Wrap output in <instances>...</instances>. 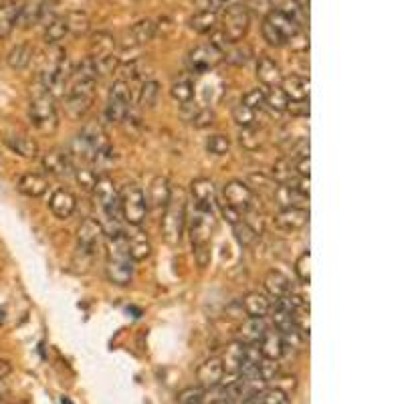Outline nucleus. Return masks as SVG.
I'll use <instances>...</instances> for the list:
<instances>
[{
    "label": "nucleus",
    "instance_id": "obj_26",
    "mask_svg": "<svg viewBox=\"0 0 404 404\" xmlns=\"http://www.w3.org/2000/svg\"><path fill=\"white\" fill-rule=\"evenodd\" d=\"M156 36V23L150 21V19H143V21H138L130 29L128 33V41L123 43V49L128 47H143L148 45L152 39Z\"/></svg>",
    "mask_w": 404,
    "mask_h": 404
},
{
    "label": "nucleus",
    "instance_id": "obj_22",
    "mask_svg": "<svg viewBox=\"0 0 404 404\" xmlns=\"http://www.w3.org/2000/svg\"><path fill=\"white\" fill-rule=\"evenodd\" d=\"M257 79L263 87H277L283 81V73H281V67L279 63L267 55H263L257 61Z\"/></svg>",
    "mask_w": 404,
    "mask_h": 404
},
{
    "label": "nucleus",
    "instance_id": "obj_23",
    "mask_svg": "<svg viewBox=\"0 0 404 404\" xmlns=\"http://www.w3.org/2000/svg\"><path fill=\"white\" fill-rule=\"evenodd\" d=\"M259 352L267 360H279L286 354V344H283V335L277 332L275 328H267L263 338L259 340Z\"/></svg>",
    "mask_w": 404,
    "mask_h": 404
},
{
    "label": "nucleus",
    "instance_id": "obj_9",
    "mask_svg": "<svg viewBox=\"0 0 404 404\" xmlns=\"http://www.w3.org/2000/svg\"><path fill=\"white\" fill-rule=\"evenodd\" d=\"M249 26L251 14L247 11V6L245 4H237V6L225 11V16H223V33L221 35L225 36L226 43H238V41H243L247 36Z\"/></svg>",
    "mask_w": 404,
    "mask_h": 404
},
{
    "label": "nucleus",
    "instance_id": "obj_44",
    "mask_svg": "<svg viewBox=\"0 0 404 404\" xmlns=\"http://www.w3.org/2000/svg\"><path fill=\"white\" fill-rule=\"evenodd\" d=\"M265 106L269 107L271 111L283 113V111H287V106H289V97L283 94V89L279 85L277 87H267L265 89Z\"/></svg>",
    "mask_w": 404,
    "mask_h": 404
},
{
    "label": "nucleus",
    "instance_id": "obj_21",
    "mask_svg": "<svg viewBox=\"0 0 404 404\" xmlns=\"http://www.w3.org/2000/svg\"><path fill=\"white\" fill-rule=\"evenodd\" d=\"M223 362L221 358H208L204 364H201V368L196 372V378H198V386H202L204 390L213 388V386H218L221 380H223Z\"/></svg>",
    "mask_w": 404,
    "mask_h": 404
},
{
    "label": "nucleus",
    "instance_id": "obj_13",
    "mask_svg": "<svg viewBox=\"0 0 404 404\" xmlns=\"http://www.w3.org/2000/svg\"><path fill=\"white\" fill-rule=\"evenodd\" d=\"M214 221L213 211H202L196 208V213L191 218V241L192 247H202V245H211V238H213Z\"/></svg>",
    "mask_w": 404,
    "mask_h": 404
},
{
    "label": "nucleus",
    "instance_id": "obj_10",
    "mask_svg": "<svg viewBox=\"0 0 404 404\" xmlns=\"http://www.w3.org/2000/svg\"><path fill=\"white\" fill-rule=\"evenodd\" d=\"M106 231L103 225L97 218H85L84 223L77 228V253L81 257H94L97 251V245L103 241Z\"/></svg>",
    "mask_w": 404,
    "mask_h": 404
},
{
    "label": "nucleus",
    "instance_id": "obj_2",
    "mask_svg": "<svg viewBox=\"0 0 404 404\" xmlns=\"http://www.w3.org/2000/svg\"><path fill=\"white\" fill-rule=\"evenodd\" d=\"M298 33H301V23L279 9L269 11L263 19L261 35L271 47H286Z\"/></svg>",
    "mask_w": 404,
    "mask_h": 404
},
{
    "label": "nucleus",
    "instance_id": "obj_29",
    "mask_svg": "<svg viewBox=\"0 0 404 404\" xmlns=\"http://www.w3.org/2000/svg\"><path fill=\"white\" fill-rule=\"evenodd\" d=\"M245 350H247V344H243L241 340L231 342V344L226 345L223 356H221L225 374H238V370L243 366V362H245Z\"/></svg>",
    "mask_w": 404,
    "mask_h": 404
},
{
    "label": "nucleus",
    "instance_id": "obj_35",
    "mask_svg": "<svg viewBox=\"0 0 404 404\" xmlns=\"http://www.w3.org/2000/svg\"><path fill=\"white\" fill-rule=\"evenodd\" d=\"M273 201L281 208H291V206H301L303 202H309L308 196H301L291 184H277L273 191ZM305 208V206H301Z\"/></svg>",
    "mask_w": 404,
    "mask_h": 404
},
{
    "label": "nucleus",
    "instance_id": "obj_49",
    "mask_svg": "<svg viewBox=\"0 0 404 404\" xmlns=\"http://www.w3.org/2000/svg\"><path fill=\"white\" fill-rule=\"evenodd\" d=\"M259 400H261V404H291L289 393H286V390L279 388V386L263 388L261 393H259Z\"/></svg>",
    "mask_w": 404,
    "mask_h": 404
},
{
    "label": "nucleus",
    "instance_id": "obj_46",
    "mask_svg": "<svg viewBox=\"0 0 404 404\" xmlns=\"http://www.w3.org/2000/svg\"><path fill=\"white\" fill-rule=\"evenodd\" d=\"M233 231H235V237H237L238 245H243V247H251V245L259 238V231L251 225L249 221H245V218H241L238 223H235V225H233Z\"/></svg>",
    "mask_w": 404,
    "mask_h": 404
},
{
    "label": "nucleus",
    "instance_id": "obj_14",
    "mask_svg": "<svg viewBox=\"0 0 404 404\" xmlns=\"http://www.w3.org/2000/svg\"><path fill=\"white\" fill-rule=\"evenodd\" d=\"M309 223V211L301 206H291V208H281L275 214V226L286 231V233H296L301 231Z\"/></svg>",
    "mask_w": 404,
    "mask_h": 404
},
{
    "label": "nucleus",
    "instance_id": "obj_42",
    "mask_svg": "<svg viewBox=\"0 0 404 404\" xmlns=\"http://www.w3.org/2000/svg\"><path fill=\"white\" fill-rule=\"evenodd\" d=\"M170 96L180 106L192 101V97H194V84L191 81V77H180V79H176L172 84V87H170Z\"/></svg>",
    "mask_w": 404,
    "mask_h": 404
},
{
    "label": "nucleus",
    "instance_id": "obj_40",
    "mask_svg": "<svg viewBox=\"0 0 404 404\" xmlns=\"http://www.w3.org/2000/svg\"><path fill=\"white\" fill-rule=\"evenodd\" d=\"M116 55V39L106 31H99L91 36V59H101Z\"/></svg>",
    "mask_w": 404,
    "mask_h": 404
},
{
    "label": "nucleus",
    "instance_id": "obj_28",
    "mask_svg": "<svg viewBox=\"0 0 404 404\" xmlns=\"http://www.w3.org/2000/svg\"><path fill=\"white\" fill-rule=\"evenodd\" d=\"M263 286H265V291H267L275 301H277V299H283L286 296H289V293L293 291L289 277L281 273V271H277V269L267 271L265 279H263Z\"/></svg>",
    "mask_w": 404,
    "mask_h": 404
},
{
    "label": "nucleus",
    "instance_id": "obj_25",
    "mask_svg": "<svg viewBox=\"0 0 404 404\" xmlns=\"http://www.w3.org/2000/svg\"><path fill=\"white\" fill-rule=\"evenodd\" d=\"M67 156L71 158L73 168L75 166H89L94 164V158H96V150L91 148V143L87 142L81 136H75L69 148H67Z\"/></svg>",
    "mask_w": 404,
    "mask_h": 404
},
{
    "label": "nucleus",
    "instance_id": "obj_56",
    "mask_svg": "<svg viewBox=\"0 0 404 404\" xmlns=\"http://www.w3.org/2000/svg\"><path fill=\"white\" fill-rule=\"evenodd\" d=\"M237 4H243V0H206V4L202 6V9H206V11H228V9H233V6H237Z\"/></svg>",
    "mask_w": 404,
    "mask_h": 404
},
{
    "label": "nucleus",
    "instance_id": "obj_7",
    "mask_svg": "<svg viewBox=\"0 0 404 404\" xmlns=\"http://www.w3.org/2000/svg\"><path fill=\"white\" fill-rule=\"evenodd\" d=\"M131 106V91L130 84L126 79H118L116 84L109 87L106 106V119L109 123H123L130 116Z\"/></svg>",
    "mask_w": 404,
    "mask_h": 404
},
{
    "label": "nucleus",
    "instance_id": "obj_62",
    "mask_svg": "<svg viewBox=\"0 0 404 404\" xmlns=\"http://www.w3.org/2000/svg\"><path fill=\"white\" fill-rule=\"evenodd\" d=\"M12 372V364L9 360H0V380H4Z\"/></svg>",
    "mask_w": 404,
    "mask_h": 404
},
{
    "label": "nucleus",
    "instance_id": "obj_39",
    "mask_svg": "<svg viewBox=\"0 0 404 404\" xmlns=\"http://www.w3.org/2000/svg\"><path fill=\"white\" fill-rule=\"evenodd\" d=\"M33 55H35V49L31 47L29 43H21V45H16V47H12L9 51L6 63H9V67L14 69V71H23V69H26L31 65Z\"/></svg>",
    "mask_w": 404,
    "mask_h": 404
},
{
    "label": "nucleus",
    "instance_id": "obj_48",
    "mask_svg": "<svg viewBox=\"0 0 404 404\" xmlns=\"http://www.w3.org/2000/svg\"><path fill=\"white\" fill-rule=\"evenodd\" d=\"M206 152L213 156H226L231 152V138L225 133H214L206 140Z\"/></svg>",
    "mask_w": 404,
    "mask_h": 404
},
{
    "label": "nucleus",
    "instance_id": "obj_6",
    "mask_svg": "<svg viewBox=\"0 0 404 404\" xmlns=\"http://www.w3.org/2000/svg\"><path fill=\"white\" fill-rule=\"evenodd\" d=\"M96 81L69 79V87L65 94V109L73 119H81L89 111L96 97Z\"/></svg>",
    "mask_w": 404,
    "mask_h": 404
},
{
    "label": "nucleus",
    "instance_id": "obj_60",
    "mask_svg": "<svg viewBox=\"0 0 404 404\" xmlns=\"http://www.w3.org/2000/svg\"><path fill=\"white\" fill-rule=\"evenodd\" d=\"M221 213H223V216H225V218L228 221V223H231V225L238 223V221H241V216H243V214L238 213V211L231 208V206H228V204H225V202L221 204Z\"/></svg>",
    "mask_w": 404,
    "mask_h": 404
},
{
    "label": "nucleus",
    "instance_id": "obj_52",
    "mask_svg": "<svg viewBox=\"0 0 404 404\" xmlns=\"http://www.w3.org/2000/svg\"><path fill=\"white\" fill-rule=\"evenodd\" d=\"M204 394L206 390L202 386H188L178 394L176 404H204Z\"/></svg>",
    "mask_w": 404,
    "mask_h": 404
},
{
    "label": "nucleus",
    "instance_id": "obj_38",
    "mask_svg": "<svg viewBox=\"0 0 404 404\" xmlns=\"http://www.w3.org/2000/svg\"><path fill=\"white\" fill-rule=\"evenodd\" d=\"M269 325L265 323V318H247L241 325V342L243 344H259L263 333Z\"/></svg>",
    "mask_w": 404,
    "mask_h": 404
},
{
    "label": "nucleus",
    "instance_id": "obj_54",
    "mask_svg": "<svg viewBox=\"0 0 404 404\" xmlns=\"http://www.w3.org/2000/svg\"><path fill=\"white\" fill-rule=\"evenodd\" d=\"M241 103L251 107V109H255V111L261 109V107H265V89H263V87H253V89H249V91L243 96Z\"/></svg>",
    "mask_w": 404,
    "mask_h": 404
},
{
    "label": "nucleus",
    "instance_id": "obj_33",
    "mask_svg": "<svg viewBox=\"0 0 404 404\" xmlns=\"http://www.w3.org/2000/svg\"><path fill=\"white\" fill-rule=\"evenodd\" d=\"M269 318H271V323H273L271 328H275L281 335H286V333L296 330V323H293V311L289 308H286L283 303H279V301L271 303Z\"/></svg>",
    "mask_w": 404,
    "mask_h": 404
},
{
    "label": "nucleus",
    "instance_id": "obj_47",
    "mask_svg": "<svg viewBox=\"0 0 404 404\" xmlns=\"http://www.w3.org/2000/svg\"><path fill=\"white\" fill-rule=\"evenodd\" d=\"M233 121L237 123L238 128H251V126L257 123V111L238 103V106L233 107Z\"/></svg>",
    "mask_w": 404,
    "mask_h": 404
},
{
    "label": "nucleus",
    "instance_id": "obj_37",
    "mask_svg": "<svg viewBox=\"0 0 404 404\" xmlns=\"http://www.w3.org/2000/svg\"><path fill=\"white\" fill-rule=\"evenodd\" d=\"M238 142H241V146L245 150L255 152V150L263 148L265 142H267V131L263 130L259 123H255L251 128H241V131H238Z\"/></svg>",
    "mask_w": 404,
    "mask_h": 404
},
{
    "label": "nucleus",
    "instance_id": "obj_51",
    "mask_svg": "<svg viewBox=\"0 0 404 404\" xmlns=\"http://www.w3.org/2000/svg\"><path fill=\"white\" fill-rule=\"evenodd\" d=\"M273 180L277 184H291V176H293V170H291V162L283 158V160H277L273 164Z\"/></svg>",
    "mask_w": 404,
    "mask_h": 404
},
{
    "label": "nucleus",
    "instance_id": "obj_11",
    "mask_svg": "<svg viewBox=\"0 0 404 404\" xmlns=\"http://www.w3.org/2000/svg\"><path fill=\"white\" fill-rule=\"evenodd\" d=\"M223 198H225V204H228L231 208H235L241 214H247L255 206V192L243 180L226 182L223 188Z\"/></svg>",
    "mask_w": 404,
    "mask_h": 404
},
{
    "label": "nucleus",
    "instance_id": "obj_53",
    "mask_svg": "<svg viewBox=\"0 0 404 404\" xmlns=\"http://www.w3.org/2000/svg\"><path fill=\"white\" fill-rule=\"evenodd\" d=\"M73 174H75V178L77 182L84 186L85 191H94V186H96V180H97V174L91 170L89 166H75L73 168Z\"/></svg>",
    "mask_w": 404,
    "mask_h": 404
},
{
    "label": "nucleus",
    "instance_id": "obj_30",
    "mask_svg": "<svg viewBox=\"0 0 404 404\" xmlns=\"http://www.w3.org/2000/svg\"><path fill=\"white\" fill-rule=\"evenodd\" d=\"M16 188H19L21 194L29 196V198H39V196H43V194L47 192L49 182L43 174H36V172H26V174H23V176L19 178Z\"/></svg>",
    "mask_w": 404,
    "mask_h": 404
},
{
    "label": "nucleus",
    "instance_id": "obj_61",
    "mask_svg": "<svg viewBox=\"0 0 404 404\" xmlns=\"http://www.w3.org/2000/svg\"><path fill=\"white\" fill-rule=\"evenodd\" d=\"M289 154L293 156L296 160H299V158H308V156H309V140H301L298 146H293V150H291Z\"/></svg>",
    "mask_w": 404,
    "mask_h": 404
},
{
    "label": "nucleus",
    "instance_id": "obj_18",
    "mask_svg": "<svg viewBox=\"0 0 404 404\" xmlns=\"http://www.w3.org/2000/svg\"><path fill=\"white\" fill-rule=\"evenodd\" d=\"M53 0H24L23 11L19 16V23L23 29H31L39 24L45 16H47L49 9H51Z\"/></svg>",
    "mask_w": 404,
    "mask_h": 404
},
{
    "label": "nucleus",
    "instance_id": "obj_8",
    "mask_svg": "<svg viewBox=\"0 0 404 404\" xmlns=\"http://www.w3.org/2000/svg\"><path fill=\"white\" fill-rule=\"evenodd\" d=\"M94 196L96 202L101 206V211L111 223H118L121 218V211H119V188L113 182L111 176H97L96 186H94Z\"/></svg>",
    "mask_w": 404,
    "mask_h": 404
},
{
    "label": "nucleus",
    "instance_id": "obj_63",
    "mask_svg": "<svg viewBox=\"0 0 404 404\" xmlns=\"http://www.w3.org/2000/svg\"><path fill=\"white\" fill-rule=\"evenodd\" d=\"M6 393H9V386L4 384V380H0V400L6 396Z\"/></svg>",
    "mask_w": 404,
    "mask_h": 404
},
{
    "label": "nucleus",
    "instance_id": "obj_19",
    "mask_svg": "<svg viewBox=\"0 0 404 404\" xmlns=\"http://www.w3.org/2000/svg\"><path fill=\"white\" fill-rule=\"evenodd\" d=\"M172 196V186L170 182L164 176H156L152 182H150V188H148V208H154V211H164L166 208L168 201Z\"/></svg>",
    "mask_w": 404,
    "mask_h": 404
},
{
    "label": "nucleus",
    "instance_id": "obj_55",
    "mask_svg": "<svg viewBox=\"0 0 404 404\" xmlns=\"http://www.w3.org/2000/svg\"><path fill=\"white\" fill-rule=\"evenodd\" d=\"M191 123L194 128H198V130L211 128L214 123V113L211 109H202V107H198V111H196V116L192 118Z\"/></svg>",
    "mask_w": 404,
    "mask_h": 404
},
{
    "label": "nucleus",
    "instance_id": "obj_50",
    "mask_svg": "<svg viewBox=\"0 0 404 404\" xmlns=\"http://www.w3.org/2000/svg\"><path fill=\"white\" fill-rule=\"evenodd\" d=\"M296 273L299 281L309 286L311 283V251H303L296 261Z\"/></svg>",
    "mask_w": 404,
    "mask_h": 404
},
{
    "label": "nucleus",
    "instance_id": "obj_57",
    "mask_svg": "<svg viewBox=\"0 0 404 404\" xmlns=\"http://www.w3.org/2000/svg\"><path fill=\"white\" fill-rule=\"evenodd\" d=\"M287 111L296 118H309V99H301V101H289Z\"/></svg>",
    "mask_w": 404,
    "mask_h": 404
},
{
    "label": "nucleus",
    "instance_id": "obj_59",
    "mask_svg": "<svg viewBox=\"0 0 404 404\" xmlns=\"http://www.w3.org/2000/svg\"><path fill=\"white\" fill-rule=\"evenodd\" d=\"M211 245H202V247H194V257H196V263L198 267H206L208 261H211Z\"/></svg>",
    "mask_w": 404,
    "mask_h": 404
},
{
    "label": "nucleus",
    "instance_id": "obj_27",
    "mask_svg": "<svg viewBox=\"0 0 404 404\" xmlns=\"http://www.w3.org/2000/svg\"><path fill=\"white\" fill-rule=\"evenodd\" d=\"M241 308L247 313V318H267L271 309V299L261 291H249L241 301Z\"/></svg>",
    "mask_w": 404,
    "mask_h": 404
},
{
    "label": "nucleus",
    "instance_id": "obj_20",
    "mask_svg": "<svg viewBox=\"0 0 404 404\" xmlns=\"http://www.w3.org/2000/svg\"><path fill=\"white\" fill-rule=\"evenodd\" d=\"M23 4L21 0H0V39L11 35L12 29L19 23Z\"/></svg>",
    "mask_w": 404,
    "mask_h": 404
},
{
    "label": "nucleus",
    "instance_id": "obj_15",
    "mask_svg": "<svg viewBox=\"0 0 404 404\" xmlns=\"http://www.w3.org/2000/svg\"><path fill=\"white\" fill-rule=\"evenodd\" d=\"M41 164L51 176H57V178H65V176H71L73 174L71 158L67 156V152H61V150L45 152L43 158H41Z\"/></svg>",
    "mask_w": 404,
    "mask_h": 404
},
{
    "label": "nucleus",
    "instance_id": "obj_31",
    "mask_svg": "<svg viewBox=\"0 0 404 404\" xmlns=\"http://www.w3.org/2000/svg\"><path fill=\"white\" fill-rule=\"evenodd\" d=\"M289 101H301L309 99V77L305 75H287L279 85Z\"/></svg>",
    "mask_w": 404,
    "mask_h": 404
},
{
    "label": "nucleus",
    "instance_id": "obj_43",
    "mask_svg": "<svg viewBox=\"0 0 404 404\" xmlns=\"http://www.w3.org/2000/svg\"><path fill=\"white\" fill-rule=\"evenodd\" d=\"M65 21H67V31L75 36H81L85 33H89V26H91V21H89V16H87V12L84 11H71L67 16H65Z\"/></svg>",
    "mask_w": 404,
    "mask_h": 404
},
{
    "label": "nucleus",
    "instance_id": "obj_34",
    "mask_svg": "<svg viewBox=\"0 0 404 404\" xmlns=\"http://www.w3.org/2000/svg\"><path fill=\"white\" fill-rule=\"evenodd\" d=\"M4 143L11 148L14 154H19L21 158H36L39 156V146L33 138L24 136V133H9L4 138Z\"/></svg>",
    "mask_w": 404,
    "mask_h": 404
},
{
    "label": "nucleus",
    "instance_id": "obj_24",
    "mask_svg": "<svg viewBox=\"0 0 404 404\" xmlns=\"http://www.w3.org/2000/svg\"><path fill=\"white\" fill-rule=\"evenodd\" d=\"M126 237H128V249H130V257L133 259V263L146 261L152 255V243H150L148 235L140 231V226H133V231Z\"/></svg>",
    "mask_w": 404,
    "mask_h": 404
},
{
    "label": "nucleus",
    "instance_id": "obj_58",
    "mask_svg": "<svg viewBox=\"0 0 404 404\" xmlns=\"http://www.w3.org/2000/svg\"><path fill=\"white\" fill-rule=\"evenodd\" d=\"M296 174H298L299 178H309V174H311V158H299L296 160V170H293Z\"/></svg>",
    "mask_w": 404,
    "mask_h": 404
},
{
    "label": "nucleus",
    "instance_id": "obj_4",
    "mask_svg": "<svg viewBox=\"0 0 404 404\" xmlns=\"http://www.w3.org/2000/svg\"><path fill=\"white\" fill-rule=\"evenodd\" d=\"M119 211H121V218L130 226H142L146 223L150 208H148L146 194L138 184L130 182L119 191Z\"/></svg>",
    "mask_w": 404,
    "mask_h": 404
},
{
    "label": "nucleus",
    "instance_id": "obj_12",
    "mask_svg": "<svg viewBox=\"0 0 404 404\" xmlns=\"http://www.w3.org/2000/svg\"><path fill=\"white\" fill-rule=\"evenodd\" d=\"M225 59V51L216 47L214 43H204L191 51L188 55V67L192 73H206L221 65Z\"/></svg>",
    "mask_w": 404,
    "mask_h": 404
},
{
    "label": "nucleus",
    "instance_id": "obj_1",
    "mask_svg": "<svg viewBox=\"0 0 404 404\" xmlns=\"http://www.w3.org/2000/svg\"><path fill=\"white\" fill-rule=\"evenodd\" d=\"M103 238H106L107 251V279L118 287L130 286L131 279H133V259L130 257L126 233H123L121 228H116L111 235H107V237Z\"/></svg>",
    "mask_w": 404,
    "mask_h": 404
},
{
    "label": "nucleus",
    "instance_id": "obj_32",
    "mask_svg": "<svg viewBox=\"0 0 404 404\" xmlns=\"http://www.w3.org/2000/svg\"><path fill=\"white\" fill-rule=\"evenodd\" d=\"M79 136L85 138L87 142L91 143V148L96 150V154H99V152H106V150L111 148V143H109V140H107L106 128H103L99 121H87Z\"/></svg>",
    "mask_w": 404,
    "mask_h": 404
},
{
    "label": "nucleus",
    "instance_id": "obj_5",
    "mask_svg": "<svg viewBox=\"0 0 404 404\" xmlns=\"http://www.w3.org/2000/svg\"><path fill=\"white\" fill-rule=\"evenodd\" d=\"M29 121L35 130L43 131V133H53L59 126V118H57V107H55V97L45 94H39L33 97V101L29 103Z\"/></svg>",
    "mask_w": 404,
    "mask_h": 404
},
{
    "label": "nucleus",
    "instance_id": "obj_36",
    "mask_svg": "<svg viewBox=\"0 0 404 404\" xmlns=\"http://www.w3.org/2000/svg\"><path fill=\"white\" fill-rule=\"evenodd\" d=\"M188 26H191L194 33H198V35H208V33H213L214 29L218 26V12L206 11V9L194 12L191 16V21H188Z\"/></svg>",
    "mask_w": 404,
    "mask_h": 404
},
{
    "label": "nucleus",
    "instance_id": "obj_3",
    "mask_svg": "<svg viewBox=\"0 0 404 404\" xmlns=\"http://www.w3.org/2000/svg\"><path fill=\"white\" fill-rule=\"evenodd\" d=\"M186 196L184 192H174L168 201L164 214H162V223H160V231L170 245H178L184 235V226L188 221V213H186Z\"/></svg>",
    "mask_w": 404,
    "mask_h": 404
},
{
    "label": "nucleus",
    "instance_id": "obj_41",
    "mask_svg": "<svg viewBox=\"0 0 404 404\" xmlns=\"http://www.w3.org/2000/svg\"><path fill=\"white\" fill-rule=\"evenodd\" d=\"M67 35H69V31H67V21H65V16H55V19H51L47 26H45L43 39H45L47 45H57V43H61Z\"/></svg>",
    "mask_w": 404,
    "mask_h": 404
},
{
    "label": "nucleus",
    "instance_id": "obj_45",
    "mask_svg": "<svg viewBox=\"0 0 404 404\" xmlns=\"http://www.w3.org/2000/svg\"><path fill=\"white\" fill-rule=\"evenodd\" d=\"M160 97V84L156 79H146L140 89V97H138V103L142 109H152L156 106Z\"/></svg>",
    "mask_w": 404,
    "mask_h": 404
},
{
    "label": "nucleus",
    "instance_id": "obj_16",
    "mask_svg": "<svg viewBox=\"0 0 404 404\" xmlns=\"http://www.w3.org/2000/svg\"><path fill=\"white\" fill-rule=\"evenodd\" d=\"M49 208L51 213L55 214L59 221H67L71 218L73 213L77 211V198L71 191L67 188H57V191L51 194V201H49Z\"/></svg>",
    "mask_w": 404,
    "mask_h": 404
},
{
    "label": "nucleus",
    "instance_id": "obj_17",
    "mask_svg": "<svg viewBox=\"0 0 404 404\" xmlns=\"http://www.w3.org/2000/svg\"><path fill=\"white\" fill-rule=\"evenodd\" d=\"M191 194L194 198L196 208L202 211H213L216 204V186L213 180L208 178H196L191 182Z\"/></svg>",
    "mask_w": 404,
    "mask_h": 404
}]
</instances>
